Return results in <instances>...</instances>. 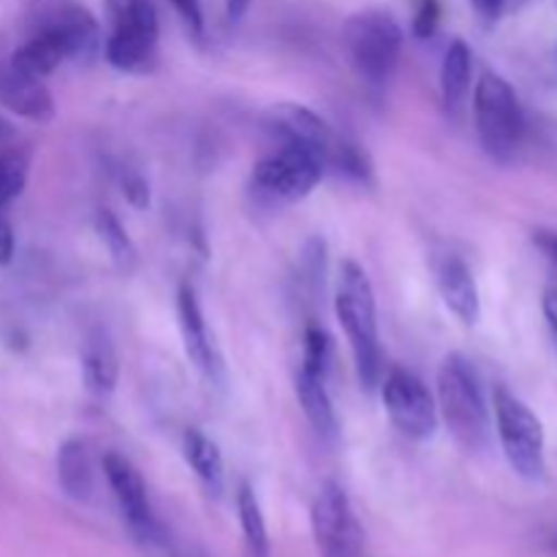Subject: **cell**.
<instances>
[{
    "instance_id": "cell-1",
    "label": "cell",
    "mask_w": 557,
    "mask_h": 557,
    "mask_svg": "<svg viewBox=\"0 0 557 557\" xmlns=\"http://www.w3.org/2000/svg\"><path fill=\"white\" fill-rule=\"evenodd\" d=\"M337 321L346 330L354 351L359 384L375 389L384 379V357L379 346V321H375V294L370 277L357 261H343L335 294Z\"/></svg>"
},
{
    "instance_id": "cell-2",
    "label": "cell",
    "mask_w": 557,
    "mask_h": 557,
    "mask_svg": "<svg viewBox=\"0 0 557 557\" xmlns=\"http://www.w3.org/2000/svg\"><path fill=\"white\" fill-rule=\"evenodd\" d=\"M438 411L457 444L482 451L490 444V411L482 384L462 354H449L438 370Z\"/></svg>"
},
{
    "instance_id": "cell-3",
    "label": "cell",
    "mask_w": 557,
    "mask_h": 557,
    "mask_svg": "<svg viewBox=\"0 0 557 557\" xmlns=\"http://www.w3.org/2000/svg\"><path fill=\"white\" fill-rule=\"evenodd\" d=\"M103 58L125 74H150L158 60V11L152 0H107Z\"/></svg>"
},
{
    "instance_id": "cell-4",
    "label": "cell",
    "mask_w": 557,
    "mask_h": 557,
    "mask_svg": "<svg viewBox=\"0 0 557 557\" xmlns=\"http://www.w3.org/2000/svg\"><path fill=\"white\" fill-rule=\"evenodd\" d=\"M343 47L362 82L384 87L400 63L403 27L389 11H357L343 25Z\"/></svg>"
},
{
    "instance_id": "cell-5",
    "label": "cell",
    "mask_w": 557,
    "mask_h": 557,
    "mask_svg": "<svg viewBox=\"0 0 557 557\" xmlns=\"http://www.w3.org/2000/svg\"><path fill=\"white\" fill-rule=\"evenodd\" d=\"M473 117L482 147L498 163H509L525 139V112L515 87L495 71H484L473 90Z\"/></svg>"
},
{
    "instance_id": "cell-6",
    "label": "cell",
    "mask_w": 557,
    "mask_h": 557,
    "mask_svg": "<svg viewBox=\"0 0 557 557\" xmlns=\"http://www.w3.org/2000/svg\"><path fill=\"white\" fill-rule=\"evenodd\" d=\"M326 166L313 150L281 145L277 152L261 158L250 172V194L264 207L297 205L321 183Z\"/></svg>"
},
{
    "instance_id": "cell-7",
    "label": "cell",
    "mask_w": 557,
    "mask_h": 557,
    "mask_svg": "<svg viewBox=\"0 0 557 557\" xmlns=\"http://www.w3.org/2000/svg\"><path fill=\"white\" fill-rule=\"evenodd\" d=\"M495 428L509 466L528 482H542L547 473L544 460V424L536 413L506 386H495Z\"/></svg>"
},
{
    "instance_id": "cell-8",
    "label": "cell",
    "mask_w": 557,
    "mask_h": 557,
    "mask_svg": "<svg viewBox=\"0 0 557 557\" xmlns=\"http://www.w3.org/2000/svg\"><path fill=\"white\" fill-rule=\"evenodd\" d=\"M310 525L319 557H364V528L337 482L321 484L310 506Z\"/></svg>"
},
{
    "instance_id": "cell-9",
    "label": "cell",
    "mask_w": 557,
    "mask_h": 557,
    "mask_svg": "<svg viewBox=\"0 0 557 557\" xmlns=\"http://www.w3.org/2000/svg\"><path fill=\"white\" fill-rule=\"evenodd\" d=\"M103 476H107L109 490L117 500V509L123 515L125 525H128L131 536L141 547H163L169 536L161 522H158L156 511H152L147 484L141 473L136 471L134 462L128 457L117 455V451H107L103 455Z\"/></svg>"
},
{
    "instance_id": "cell-10",
    "label": "cell",
    "mask_w": 557,
    "mask_h": 557,
    "mask_svg": "<svg viewBox=\"0 0 557 557\" xmlns=\"http://www.w3.org/2000/svg\"><path fill=\"white\" fill-rule=\"evenodd\" d=\"M381 397L392 424L411 441H428L438 428V406L413 370L389 368L381 379Z\"/></svg>"
},
{
    "instance_id": "cell-11",
    "label": "cell",
    "mask_w": 557,
    "mask_h": 557,
    "mask_svg": "<svg viewBox=\"0 0 557 557\" xmlns=\"http://www.w3.org/2000/svg\"><path fill=\"white\" fill-rule=\"evenodd\" d=\"M267 128L281 139V145H299L305 150H313L324 161V166L341 139V134H335L313 109L299 107V103H277L275 109H270Z\"/></svg>"
},
{
    "instance_id": "cell-12",
    "label": "cell",
    "mask_w": 557,
    "mask_h": 557,
    "mask_svg": "<svg viewBox=\"0 0 557 557\" xmlns=\"http://www.w3.org/2000/svg\"><path fill=\"white\" fill-rule=\"evenodd\" d=\"M36 27H44V30L52 33V36L63 44L65 58L74 60V63H90V60H96L103 49L101 25H98L96 16L87 9H82V5H58V9L38 16Z\"/></svg>"
},
{
    "instance_id": "cell-13",
    "label": "cell",
    "mask_w": 557,
    "mask_h": 557,
    "mask_svg": "<svg viewBox=\"0 0 557 557\" xmlns=\"http://www.w3.org/2000/svg\"><path fill=\"white\" fill-rule=\"evenodd\" d=\"M177 319H180V332H183V346L188 354L190 364L210 381L212 386L223 381V364L221 357L215 351V343H212L210 330H207L205 313H201L199 297H196V288L190 283H180L177 292Z\"/></svg>"
},
{
    "instance_id": "cell-14",
    "label": "cell",
    "mask_w": 557,
    "mask_h": 557,
    "mask_svg": "<svg viewBox=\"0 0 557 557\" xmlns=\"http://www.w3.org/2000/svg\"><path fill=\"white\" fill-rule=\"evenodd\" d=\"M0 107L33 123H49L54 117V98L44 79L22 74L14 65H0Z\"/></svg>"
},
{
    "instance_id": "cell-15",
    "label": "cell",
    "mask_w": 557,
    "mask_h": 557,
    "mask_svg": "<svg viewBox=\"0 0 557 557\" xmlns=\"http://www.w3.org/2000/svg\"><path fill=\"white\" fill-rule=\"evenodd\" d=\"M435 283L444 297L446 308L462 321V324L473 326L482 315V299H479L476 281L473 272L460 256H438L435 259Z\"/></svg>"
},
{
    "instance_id": "cell-16",
    "label": "cell",
    "mask_w": 557,
    "mask_h": 557,
    "mask_svg": "<svg viewBox=\"0 0 557 557\" xmlns=\"http://www.w3.org/2000/svg\"><path fill=\"white\" fill-rule=\"evenodd\" d=\"M117 375L120 362L112 337L103 330L90 332L85 348H82V379H85V386L92 395L109 397L117 386Z\"/></svg>"
},
{
    "instance_id": "cell-17",
    "label": "cell",
    "mask_w": 557,
    "mask_h": 557,
    "mask_svg": "<svg viewBox=\"0 0 557 557\" xmlns=\"http://www.w3.org/2000/svg\"><path fill=\"white\" fill-rule=\"evenodd\" d=\"M297 397L302 403V411L308 417V422L313 424L315 433L324 441L335 444L337 435H341V424H337L335 406H332V397L326 392V379L308 373V370L299 368L297 373Z\"/></svg>"
},
{
    "instance_id": "cell-18",
    "label": "cell",
    "mask_w": 557,
    "mask_h": 557,
    "mask_svg": "<svg viewBox=\"0 0 557 557\" xmlns=\"http://www.w3.org/2000/svg\"><path fill=\"white\" fill-rule=\"evenodd\" d=\"M58 482L71 500L92 495V455L87 441L71 438L58 449Z\"/></svg>"
},
{
    "instance_id": "cell-19",
    "label": "cell",
    "mask_w": 557,
    "mask_h": 557,
    "mask_svg": "<svg viewBox=\"0 0 557 557\" xmlns=\"http://www.w3.org/2000/svg\"><path fill=\"white\" fill-rule=\"evenodd\" d=\"M65 60L69 58H65L63 44H60L52 33L44 30V27H36V30L30 33V38L14 49L9 63L14 65L16 71H22V74L44 79V76L52 74V71L58 69L60 63H65Z\"/></svg>"
},
{
    "instance_id": "cell-20",
    "label": "cell",
    "mask_w": 557,
    "mask_h": 557,
    "mask_svg": "<svg viewBox=\"0 0 557 557\" xmlns=\"http://www.w3.org/2000/svg\"><path fill=\"white\" fill-rule=\"evenodd\" d=\"M471 74H473V54L462 38L446 47L444 63H441V96H444V107L449 112H457L462 101L471 92Z\"/></svg>"
},
{
    "instance_id": "cell-21",
    "label": "cell",
    "mask_w": 557,
    "mask_h": 557,
    "mask_svg": "<svg viewBox=\"0 0 557 557\" xmlns=\"http://www.w3.org/2000/svg\"><path fill=\"white\" fill-rule=\"evenodd\" d=\"M183 457L190 471L199 476V482L210 490L212 495L223 493V455L212 438H207L201 430H185L183 435Z\"/></svg>"
},
{
    "instance_id": "cell-22",
    "label": "cell",
    "mask_w": 557,
    "mask_h": 557,
    "mask_svg": "<svg viewBox=\"0 0 557 557\" xmlns=\"http://www.w3.org/2000/svg\"><path fill=\"white\" fill-rule=\"evenodd\" d=\"M237 515L243 525L245 544H248L250 557H270V533H267L264 511H261L259 498H256L250 484H239L237 490Z\"/></svg>"
},
{
    "instance_id": "cell-23",
    "label": "cell",
    "mask_w": 557,
    "mask_h": 557,
    "mask_svg": "<svg viewBox=\"0 0 557 557\" xmlns=\"http://www.w3.org/2000/svg\"><path fill=\"white\" fill-rule=\"evenodd\" d=\"M92 226H96V234L103 243V248H107L109 256H112L114 267H117L120 272H125V275L134 272L136 261H139V253H136L134 239L128 237V232H125L123 223L117 221V215L109 210H98L96 218H92Z\"/></svg>"
},
{
    "instance_id": "cell-24",
    "label": "cell",
    "mask_w": 557,
    "mask_h": 557,
    "mask_svg": "<svg viewBox=\"0 0 557 557\" xmlns=\"http://www.w3.org/2000/svg\"><path fill=\"white\" fill-rule=\"evenodd\" d=\"M30 158L20 147H0V212L25 190Z\"/></svg>"
},
{
    "instance_id": "cell-25",
    "label": "cell",
    "mask_w": 557,
    "mask_h": 557,
    "mask_svg": "<svg viewBox=\"0 0 557 557\" xmlns=\"http://www.w3.org/2000/svg\"><path fill=\"white\" fill-rule=\"evenodd\" d=\"M332 357H335V343H332L330 332L319 324H310L302 337V364L299 368L326 379L332 370Z\"/></svg>"
},
{
    "instance_id": "cell-26",
    "label": "cell",
    "mask_w": 557,
    "mask_h": 557,
    "mask_svg": "<svg viewBox=\"0 0 557 557\" xmlns=\"http://www.w3.org/2000/svg\"><path fill=\"white\" fill-rule=\"evenodd\" d=\"M326 169H335L337 174H346V177L357 180V183H370L373 177V163H370L368 152L357 145V141L341 136L332 150L330 161H326Z\"/></svg>"
},
{
    "instance_id": "cell-27",
    "label": "cell",
    "mask_w": 557,
    "mask_h": 557,
    "mask_svg": "<svg viewBox=\"0 0 557 557\" xmlns=\"http://www.w3.org/2000/svg\"><path fill=\"white\" fill-rule=\"evenodd\" d=\"M299 270H302V281L308 283V286H313V292H319V286H324V270H326L324 239L319 237L308 239L302 256H299Z\"/></svg>"
},
{
    "instance_id": "cell-28",
    "label": "cell",
    "mask_w": 557,
    "mask_h": 557,
    "mask_svg": "<svg viewBox=\"0 0 557 557\" xmlns=\"http://www.w3.org/2000/svg\"><path fill=\"white\" fill-rule=\"evenodd\" d=\"M117 180L123 196L136 207V210H147V207H150V183H147L145 174H141L139 169L123 166L117 172Z\"/></svg>"
},
{
    "instance_id": "cell-29",
    "label": "cell",
    "mask_w": 557,
    "mask_h": 557,
    "mask_svg": "<svg viewBox=\"0 0 557 557\" xmlns=\"http://www.w3.org/2000/svg\"><path fill=\"white\" fill-rule=\"evenodd\" d=\"M441 22V3L438 0H419L413 11L411 30L417 38H433Z\"/></svg>"
},
{
    "instance_id": "cell-30",
    "label": "cell",
    "mask_w": 557,
    "mask_h": 557,
    "mask_svg": "<svg viewBox=\"0 0 557 557\" xmlns=\"http://www.w3.org/2000/svg\"><path fill=\"white\" fill-rule=\"evenodd\" d=\"M174 5L183 22L188 25V30L194 33L196 38L205 36V11H201V0H169Z\"/></svg>"
},
{
    "instance_id": "cell-31",
    "label": "cell",
    "mask_w": 557,
    "mask_h": 557,
    "mask_svg": "<svg viewBox=\"0 0 557 557\" xmlns=\"http://www.w3.org/2000/svg\"><path fill=\"white\" fill-rule=\"evenodd\" d=\"M14 228H11L5 212H0V264H11L14 259Z\"/></svg>"
},
{
    "instance_id": "cell-32",
    "label": "cell",
    "mask_w": 557,
    "mask_h": 557,
    "mask_svg": "<svg viewBox=\"0 0 557 557\" xmlns=\"http://www.w3.org/2000/svg\"><path fill=\"white\" fill-rule=\"evenodd\" d=\"M471 3H473V11L479 14V20L493 25V22H498L500 14H504L506 0H471Z\"/></svg>"
},
{
    "instance_id": "cell-33",
    "label": "cell",
    "mask_w": 557,
    "mask_h": 557,
    "mask_svg": "<svg viewBox=\"0 0 557 557\" xmlns=\"http://www.w3.org/2000/svg\"><path fill=\"white\" fill-rule=\"evenodd\" d=\"M542 310H544V319H547L549 330H553V335H557V283L544 288Z\"/></svg>"
},
{
    "instance_id": "cell-34",
    "label": "cell",
    "mask_w": 557,
    "mask_h": 557,
    "mask_svg": "<svg viewBox=\"0 0 557 557\" xmlns=\"http://www.w3.org/2000/svg\"><path fill=\"white\" fill-rule=\"evenodd\" d=\"M533 243H536V248L542 250V253L547 256V259L557 267V232H547V228H539V232L533 234Z\"/></svg>"
},
{
    "instance_id": "cell-35",
    "label": "cell",
    "mask_w": 557,
    "mask_h": 557,
    "mask_svg": "<svg viewBox=\"0 0 557 557\" xmlns=\"http://www.w3.org/2000/svg\"><path fill=\"white\" fill-rule=\"evenodd\" d=\"M250 3H253V0H226V20L232 22V25L243 22V16L248 14Z\"/></svg>"
},
{
    "instance_id": "cell-36",
    "label": "cell",
    "mask_w": 557,
    "mask_h": 557,
    "mask_svg": "<svg viewBox=\"0 0 557 557\" xmlns=\"http://www.w3.org/2000/svg\"><path fill=\"white\" fill-rule=\"evenodd\" d=\"M161 549H166L169 555L172 557H210L205 553V549H199V547H188V544H172L166 539V544H163Z\"/></svg>"
},
{
    "instance_id": "cell-37",
    "label": "cell",
    "mask_w": 557,
    "mask_h": 557,
    "mask_svg": "<svg viewBox=\"0 0 557 557\" xmlns=\"http://www.w3.org/2000/svg\"><path fill=\"white\" fill-rule=\"evenodd\" d=\"M11 136H14V128L9 125V120L0 117V145H3V141H9Z\"/></svg>"
},
{
    "instance_id": "cell-38",
    "label": "cell",
    "mask_w": 557,
    "mask_h": 557,
    "mask_svg": "<svg viewBox=\"0 0 557 557\" xmlns=\"http://www.w3.org/2000/svg\"><path fill=\"white\" fill-rule=\"evenodd\" d=\"M549 549H553V553L557 555V536H553V539H549Z\"/></svg>"
},
{
    "instance_id": "cell-39",
    "label": "cell",
    "mask_w": 557,
    "mask_h": 557,
    "mask_svg": "<svg viewBox=\"0 0 557 557\" xmlns=\"http://www.w3.org/2000/svg\"><path fill=\"white\" fill-rule=\"evenodd\" d=\"M555 343H557V335H555Z\"/></svg>"
}]
</instances>
